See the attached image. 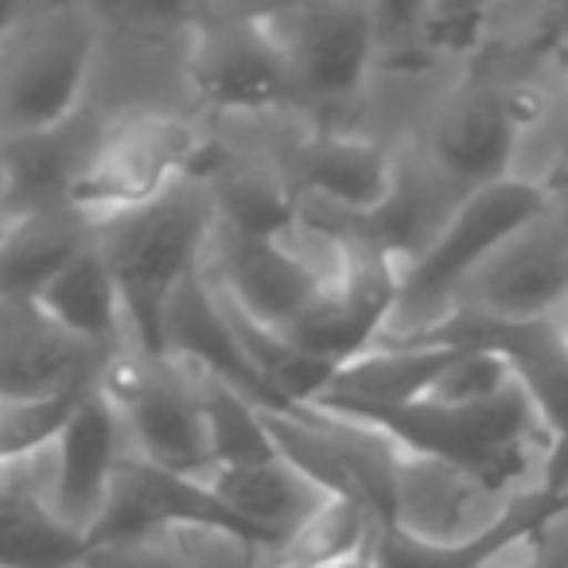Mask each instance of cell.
Masks as SVG:
<instances>
[{"label": "cell", "mask_w": 568, "mask_h": 568, "mask_svg": "<svg viewBox=\"0 0 568 568\" xmlns=\"http://www.w3.org/2000/svg\"><path fill=\"white\" fill-rule=\"evenodd\" d=\"M214 230H219V206L203 172L183 180L156 203L94 226V245L118 281L133 347L168 355V308L183 284L203 273Z\"/></svg>", "instance_id": "obj_1"}, {"label": "cell", "mask_w": 568, "mask_h": 568, "mask_svg": "<svg viewBox=\"0 0 568 568\" xmlns=\"http://www.w3.org/2000/svg\"><path fill=\"white\" fill-rule=\"evenodd\" d=\"M552 206V195L545 183L534 180H503L464 195L456 211L448 214L436 237L402 265V293H397V312L386 339H417L428 327L452 316L464 284L510 242L518 230H526L537 214Z\"/></svg>", "instance_id": "obj_2"}, {"label": "cell", "mask_w": 568, "mask_h": 568, "mask_svg": "<svg viewBox=\"0 0 568 568\" xmlns=\"http://www.w3.org/2000/svg\"><path fill=\"white\" fill-rule=\"evenodd\" d=\"M102 28L79 4H28L0 36V136L59 129L87 110Z\"/></svg>", "instance_id": "obj_3"}, {"label": "cell", "mask_w": 568, "mask_h": 568, "mask_svg": "<svg viewBox=\"0 0 568 568\" xmlns=\"http://www.w3.org/2000/svg\"><path fill=\"white\" fill-rule=\"evenodd\" d=\"M355 425L382 433L402 456L444 467L487 490L514 487L534 464V448L545 440V425L521 386L487 405L452 409L417 402L358 417Z\"/></svg>", "instance_id": "obj_4"}, {"label": "cell", "mask_w": 568, "mask_h": 568, "mask_svg": "<svg viewBox=\"0 0 568 568\" xmlns=\"http://www.w3.org/2000/svg\"><path fill=\"white\" fill-rule=\"evenodd\" d=\"M98 389L118 413L133 456L183 479H203L214 467L195 371L180 358L125 343L105 358Z\"/></svg>", "instance_id": "obj_5"}, {"label": "cell", "mask_w": 568, "mask_h": 568, "mask_svg": "<svg viewBox=\"0 0 568 568\" xmlns=\"http://www.w3.org/2000/svg\"><path fill=\"white\" fill-rule=\"evenodd\" d=\"M203 133L180 113L133 110L105 121L71 187V206L90 222L118 219L156 203L199 175Z\"/></svg>", "instance_id": "obj_6"}, {"label": "cell", "mask_w": 568, "mask_h": 568, "mask_svg": "<svg viewBox=\"0 0 568 568\" xmlns=\"http://www.w3.org/2000/svg\"><path fill=\"white\" fill-rule=\"evenodd\" d=\"M301 219L281 237H245L219 226L203 261V276L214 293L273 335H284L296 320L308 316L339 268V234L320 226L324 250H308Z\"/></svg>", "instance_id": "obj_7"}, {"label": "cell", "mask_w": 568, "mask_h": 568, "mask_svg": "<svg viewBox=\"0 0 568 568\" xmlns=\"http://www.w3.org/2000/svg\"><path fill=\"white\" fill-rule=\"evenodd\" d=\"M332 234H339V230H332ZM339 268L327 281L324 296L312 304L308 316L296 320L281 335L296 355L332 374L386 339L397 312V293H402V265L397 261L347 234H339Z\"/></svg>", "instance_id": "obj_8"}, {"label": "cell", "mask_w": 568, "mask_h": 568, "mask_svg": "<svg viewBox=\"0 0 568 568\" xmlns=\"http://www.w3.org/2000/svg\"><path fill=\"white\" fill-rule=\"evenodd\" d=\"M293 79V98L347 105L363 94L382 51L378 9L366 4H304L261 12Z\"/></svg>", "instance_id": "obj_9"}, {"label": "cell", "mask_w": 568, "mask_h": 568, "mask_svg": "<svg viewBox=\"0 0 568 568\" xmlns=\"http://www.w3.org/2000/svg\"><path fill=\"white\" fill-rule=\"evenodd\" d=\"M211 534L230 537L242 549L257 552L242 526L230 518L226 506L214 498L203 479H183V475L160 471L149 459L129 452L118 467L110 503H105L98 526L90 529L87 545H125V541H164L175 534Z\"/></svg>", "instance_id": "obj_10"}, {"label": "cell", "mask_w": 568, "mask_h": 568, "mask_svg": "<svg viewBox=\"0 0 568 568\" xmlns=\"http://www.w3.org/2000/svg\"><path fill=\"white\" fill-rule=\"evenodd\" d=\"M568 304V211L557 203L510 237L471 281L456 308L487 320H552Z\"/></svg>", "instance_id": "obj_11"}, {"label": "cell", "mask_w": 568, "mask_h": 568, "mask_svg": "<svg viewBox=\"0 0 568 568\" xmlns=\"http://www.w3.org/2000/svg\"><path fill=\"white\" fill-rule=\"evenodd\" d=\"M191 87L206 110L261 113L293 98L288 67L261 12H214L191 32Z\"/></svg>", "instance_id": "obj_12"}, {"label": "cell", "mask_w": 568, "mask_h": 568, "mask_svg": "<svg viewBox=\"0 0 568 568\" xmlns=\"http://www.w3.org/2000/svg\"><path fill=\"white\" fill-rule=\"evenodd\" d=\"M537 118L529 90H479L459 94L433 129V164L444 183L471 195L510 180L518 136Z\"/></svg>", "instance_id": "obj_13"}, {"label": "cell", "mask_w": 568, "mask_h": 568, "mask_svg": "<svg viewBox=\"0 0 568 568\" xmlns=\"http://www.w3.org/2000/svg\"><path fill=\"white\" fill-rule=\"evenodd\" d=\"M48 456L51 471L43 479V495H48L51 510L74 534L90 537V529L98 526L105 503H110L121 459L129 456L125 428H121L113 405L102 397V389L94 386L74 405L71 420Z\"/></svg>", "instance_id": "obj_14"}, {"label": "cell", "mask_w": 568, "mask_h": 568, "mask_svg": "<svg viewBox=\"0 0 568 568\" xmlns=\"http://www.w3.org/2000/svg\"><path fill=\"white\" fill-rule=\"evenodd\" d=\"M102 366L98 351L71 339L32 301H0V402L87 394Z\"/></svg>", "instance_id": "obj_15"}, {"label": "cell", "mask_w": 568, "mask_h": 568, "mask_svg": "<svg viewBox=\"0 0 568 568\" xmlns=\"http://www.w3.org/2000/svg\"><path fill=\"white\" fill-rule=\"evenodd\" d=\"M402 168L382 144L355 133H316L296 149V183L308 195L301 211L320 219H366L394 195Z\"/></svg>", "instance_id": "obj_16"}, {"label": "cell", "mask_w": 568, "mask_h": 568, "mask_svg": "<svg viewBox=\"0 0 568 568\" xmlns=\"http://www.w3.org/2000/svg\"><path fill=\"white\" fill-rule=\"evenodd\" d=\"M203 483L226 506L230 518L250 534L257 552L284 549L332 498L281 456L242 467H214L203 475Z\"/></svg>", "instance_id": "obj_17"}, {"label": "cell", "mask_w": 568, "mask_h": 568, "mask_svg": "<svg viewBox=\"0 0 568 568\" xmlns=\"http://www.w3.org/2000/svg\"><path fill=\"white\" fill-rule=\"evenodd\" d=\"M568 514V495H549L534 487L514 495L490 521H483L464 541H420L405 529H386L374 541V565L378 568H495L510 549L526 545L529 537L545 534L557 518Z\"/></svg>", "instance_id": "obj_18"}, {"label": "cell", "mask_w": 568, "mask_h": 568, "mask_svg": "<svg viewBox=\"0 0 568 568\" xmlns=\"http://www.w3.org/2000/svg\"><path fill=\"white\" fill-rule=\"evenodd\" d=\"M87 245H94V222L74 206L12 219L0 245V301H36Z\"/></svg>", "instance_id": "obj_19"}, {"label": "cell", "mask_w": 568, "mask_h": 568, "mask_svg": "<svg viewBox=\"0 0 568 568\" xmlns=\"http://www.w3.org/2000/svg\"><path fill=\"white\" fill-rule=\"evenodd\" d=\"M32 304L51 324L63 327L71 339L98 351L102 358L118 355L129 343V324H125V308H121L118 281H113L98 245H87Z\"/></svg>", "instance_id": "obj_20"}, {"label": "cell", "mask_w": 568, "mask_h": 568, "mask_svg": "<svg viewBox=\"0 0 568 568\" xmlns=\"http://www.w3.org/2000/svg\"><path fill=\"white\" fill-rule=\"evenodd\" d=\"M90 552L51 510L43 483H0V568H79Z\"/></svg>", "instance_id": "obj_21"}, {"label": "cell", "mask_w": 568, "mask_h": 568, "mask_svg": "<svg viewBox=\"0 0 568 568\" xmlns=\"http://www.w3.org/2000/svg\"><path fill=\"white\" fill-rule=\"evenodd\" d=\"M195 382H199V397H203L214 467L261 464V459L276 456L273 436H268V428H265V417H261V409L250 402V397L237 394L234 386H226L222 378L203 374V371H195Z\"/></svg>", "instance_id": "obj_22"}, {"label": "cell", "mask_w": 568, "mask_h": 568, "mask_svg": "<svg viewBox=\"0 0 568 568\" xmlns=\"http://www.w3.org/2000/svg\"><path fill=\"white\" fill-rule=\"evenodd\" d=\"M518 389V374L498 351L490 347H459L448 371L436 378L420 402L452 405V409H467V405H487Z\"/></svg>", "instance_id": "obj_23"}, {"label": "cell", "mask_w": 568, "mask_h": 568, "mask_svg": "<svg viewBox=\"0 0 568 568\" xmlns=\"http://www.w3.org/2000/svg\"><path fill=\"white\" fill-rule=\"evenodd\" d=\"M79 568H195V557L175 537H164V541L98 545L82 557Z\"/></svg>", "instance_id": "obj_24"}, {"label": "cell", "mask_w": 568, "mask_h": 568, "mask_svg": "<svg viewBox=\"0 0 568 568\" xmlns=\"http://www.w3.org/2000/svg\"><path fill=\"white\" fill-rule=\"evenodd\" d=\"M545 187H549V195H552V203L560 206V211H568V160L557 168V172L549 175V180H541Z\"/></svg>", "instance_id": "obj_25"}, {"label": "cell", "mask_w": 568, "mask_h": 568, "mask_svg": "<svg viewBox=\"0 0 568 568\" xmlns=\"http://www.w3.org/2000/svg\"><path fill=\"white\" fill-rule=\"evenodd\" d=\"M20 9H24V4H0V36L9 32V24L20 17Z\"/></svg>", "instance_id": "obj_26"}, {"label": "cell", "mask_w": 568, "mask_h": 568, "mask_svg": "<svg viewBox=\"0 0 568 568\" xmlns=\"http://www.w3.org/2000/svg\"><path fill=\"white\" fill-rule=\"evenodd\" d=\"M339 568H378V565H374V557H363V560H351V565H339Z\"/></svg>", "instance_id": "obj_27"}, {"label": "cell", "mask_w": 568, "mask_h": 568, "mask_svg": "<svg viewBox=\"0 0 568 568\" xmlns=\"http://www.w3.org/2000/svg\"><path fill=\"white\" fill-rule=\"evenodd\" d=\"M9 214H4V211H0V245H4V234H9Z\"/></svg>", "instance_id": "obj_28"}, {"label": "cell", "mask_w": 568, "mask_h": 568, "mask_svg": "<svg viewBox=\"0 0 568 568\" xmlns=\"http://www.w3.org/2000/svg\"><path fill=\"white\" fill-rule=\"evenodd\" d=\"M560 71H565V82H568V43H560Z\"/></svg>", "instance_id": "obj_29"}]
</instances>
